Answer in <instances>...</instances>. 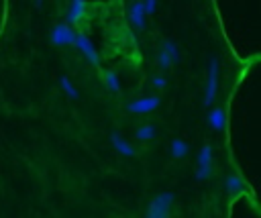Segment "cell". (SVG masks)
Here are the masks:
<instances>
[{"label": "cell", "mask_w": 261, "mask_h": 218, "mask_svg": "<svg viewBox=\"0 0 261 218\" xmlns=\"http://www.w3.org/2000/svg\"><path fill=\"white\" fill-rule=\"evenodd\" d=\"M173 200H175L173 192H159L149 202V206L145 210V218H169Z\"/></svg>", "instance_id": "cell-1"}, {"label": "cell", "mask_w": 261, "mask_h": 218, "mask_svg": "<svg viewBox=\"0 0 261 218\" xmlns=\"http://www.w3.org/2000/svg\"><path fill=\"white\" fill-rule=\"evenodd\" d=\"M196 171H194V177L196 181H206L210 175H212V145H202V149L198 151V157H196Z\"/></svg>", "instance_id": "cell-2"}, {"label": "cell", "mask_w": 261, "mask_h": 218, "mask_svg": "<svg viewBox=\"0 0 261 218\" xmlns=\"http://www.w3.org/2000/svg\"><path fill=\"white\" fill-rule=\"evenodd\" d=\"M218 75H220V63L216 57H212L208 63V79H206V92H204V104L206 106H212V102L216 100Z\"/></svg>", "instance_id": "cell-3"}, {"label": "cell", "mask_w": 261, "mask_h": 218, "mask_svg": "<svg viewBox=\"0 0 261 218\" xmlns=\"http://www.w3.org/2000/svg\"><path fill=\"white\" fill-rule=\"evenodd\" d=\"M73 39H75V31L71 29V24L67 22H57L51 33H49V41L55 45V47H63V45H73Z\"/></svg>", "instance_id": "cell-4"}, {"label": "cell", "mask_w": 261, "mask_h": 218, "mask_svg": "<svg viewBox=\"0 0 261 218\" xmlns=\"http://www.w3.org/2000/svg\"><path fill=\"white\" fill-rule=\"evenodd\" d=\"M161 104L159 96H145V98H139L135 102H128L126 104V110L133 112V114H149L153 110H157Z\"/></svg>", "instance_id": "cell-5"}, {"label": "cell", "mask_w": 261, "mask_h": 218, "mask_svg": "<svg viewBox=\"0 0 261 218\" xmlns=\"http://www.w3.org/2000/svg\"><path fill=\"white\" fill-rule=\"evenodd\" d=\"M73 45L86 55V59L92 63V65H98L100 63V57H98V53H96V49H94V45H92V41L86 37V35H82V33H75V39H73Z\"/></svg>", "instance_id": "cell-6"}, {"label": "cell", "mask_w": 261, "mask_h": 218, "mask_svg": "<svg viewBox=\"0 0 261 218\" xmlns=\"http://www.w3.org/2000/svg\"><path fill=\"white\" fill-rule=\"evenodd\" d=\"M86 0H71V6L67 10V24H80L86 18Z\"/></svg>", "instance_id": "cell-7"}, {"label": "cell", "mask_w": 261, "mask_h": 218, "mask_svg": "<svg viewBox=\"0 0 261 218\" xmlns=\"http://www.w3.org/2000/svg\"><path fill=\"white\" fill-rule=\"evenodd\" d=\"M128 20L135 29L143 31L145 29V10H143V2L141 0H135L130 6H128Z\"/></svg>", "instance_id": "cell-8"}, {"label": "cell", "mask_w": 261, "mask_h": 218, "mask_svg": "<svg viewBox=\"0 0 261 218\" xmlns=\"http://www.w3.org/2000/svg\"><path fill=\"white\" fill-rule=\"evenodd\" d=\"M110 143H112L114 151H118V153L124 155V157H135V155H137L135 147H133L120 132H112V134H110Z\"/></svg>", "instance_id": "cell-9"}, {"label": "cell", "mask_w": 261, "mask_h": 218, "mask_svg": "<svg viewBox=\"0 0 261 218\" xmlns=\"http://www.w3.org/2000/svg\"><path fill=\"white\" fill-rule=\"evenodd\" d=\"M208 124L214 130H224V126H226V112H224L222 106H214L208 112Z\"/></svg>", "instance_id": "cell-10"}, {"label": "cell", "mask_w": 261, "mask_h": 218, "mask_svg": "<svg viewBox=\"0 0 261 218\" xmlns=\"http://www.w3.org/2000/svg\"><path fill=\"white\" fill-rule=\"evenodd\" d=\"M243 187H245V181H243L241 175H237V173H228V175L224 177V189H226L228 196H234V194L243 192Z\"/></svg>", "instance_id": "cell-11"}, {"label": "cell", "mask_w": 261, "mask_h": 218, "mask_svg": "<svg viewBox=\"0 0 261 218\" xmlns=\"http://www.w3.org/2000/svg\"><path fill=\"white\" fill-rule=\"evenodd\" d=\"M169 153H171L173 159H184V157H188V153H190V145H188L184 139H171V143H169Z\"/></svg>", "instance_id": "cell-12"}, {"label": "cell", "mask_w": 261, "mask_h": 218, "mask_svg": "<svg viewBox=\"0 0 261 218\" xmlns=\"http://www.w3.org/2000/svg\"><path fill=\"white\" fill-rule=\"evenodd\" d=\"M104 84H106V88H108L110 92H114V94H118V92H120V81H118V75H116L112 69L104 71Z\"/></svg>", "instance_id": "cell-13"}, {"label": "cell", "mask_w": 261, "mask_h": 218, "mask_svg": "<svg viewBox=\"0 0 261 218\" xmlns=\"http://www.w3.org/2000/svg\"><path fill=\"white\" fill-rule=\"evenodd\" d=\"M59 86H61V90L65 92V96H67V98H71V100H77L80 92H77V90H75V86L69 81V77L61 75V77H59Z\"/></svg>", "instance_id": "cell-14"}, {"label": "cell", "mask_w": 261, "mask_h": 218, "mask_svg": "<svg viewBox=\"0 0 261 218\" xmlns=\"http://www.w3.org/2000/svg\"><path fill=\"white\" fill-rule=\"evenodd\" d=\"M155 134H157V130H155L153 124H143V126H139L137 132H135V137H137L139 141H151V139H155Z\"/></svg>", "instance_id": "cell-15"}, {"label": "cell", "mask_w": 261, "mask_h": 218, "mask_svg": "<svg viewBox=\"0 0 261 218\" xmlns=\"http://www.w3.org/2000/svg\"><path fill=\"white\" fill-rule=\"evenodd\" d=\"M161 49H163V51L173 59V63H177V61H179V49H177V45H175L173 41H169V39H167V41H163V43H161Z\"/></svg>", "instance_id": "cell-16"}, {"label": "cell", "mask_w": 261, "mask_h": 218, "mask_svg": "<svg viewBox=\"0 0 261 218\" xmlns=\"http://www.w3.org/2000/svg\"><path fill=\"white\" fill-rule=\"evenodd\" d=\"M157 67L161 69V71H165V69H171L173 67V59L159 47V53H157Z\"/></svg>", "instance_id": "cell-17"}, {"label": "cell", "mask_w": 261, "mask_h": 218, "mask_svg": "<svg viewBox=\"0 0 261 218\" xmlns=\"http://www.w3.org/2000/svg\"><path fill=\"white\" fill-rule=\"evenodd\" d=\"M143 2V10H145V16H151L155 14L157 10V0H141Z\"/></svg>", "instance_id": "cell-18"}, {"label": "cell", "mask_w": 261, "mask_h": 218, "mask_svg": "<svg viewBox=\"0 0 261 218\" xmlns=\"http://www.w3.org/2000/svg\"><path fill=\"white\" fill-rule=\"evenodd\" d=\"M151 84H153V88H157V90H163V88L167 86V79H165L163 75H153V77H151Z\"/></svg>", "instance_id": "cell-19"}, {"label": "cell", "mask_w": 261, "mask_h": 218, "mask_svg": "<svg viewBox=\"0 0 261 218\" xmlns=\"http://www.w3.org/2000/svg\"><path fill=\"white\" fill-rule=\"evenodd\" d=\"M41 2H43V0H37V6H39V4H41Z\"/></svg>", "instance_id": "cell-20"}]
</instances>
